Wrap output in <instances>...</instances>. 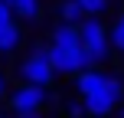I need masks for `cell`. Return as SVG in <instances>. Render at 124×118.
<instances>
[{
    "mask_svg": "<svg viewBox=\"0 0 124 118\" xmlns=\"http://www.w3.org/2000/svg\"><path fill=\"white\" fill-rule=\"evenodd\" d=\"M65 115L69 118H82V115H85V105H82V102H69V105H65Z\"/></svg>",
    "mask_w": 124,
    "mask_h": 118,
    "instance_id": "obj_12",
    "label": "cell"
},
{
    "mask_svg": "<svg viewBox=\"0 0 124 118\" xmlns=\"http://www.w3.org/2000/svg\"><path fill=\"white\" fill-rule=\"evenodd\" d=\"M78 3L85 7L88 17H101V13L108 10V3H111V0H78Z\"/></svg>",
    "mask_w": 124,
    "mask_h": 118,
    "instance_id": "obj_11",
    "label": "cell"
},
{
    "mask_svg": "<svg viewBox=\"0 0 124 118\" xmlns=\"http://www.w3.org/2000/svg\"><path fill=\"white\" fill-rule=\"evenodd\" d=\"M7 23H13V10H10V3L0 0V26H7Z\"/></svg>",
    "mask_w": 124,
    "mask_h": 118,
    "instance_id": "obj_13",
    "label": "cell"
},
{
    "mask_svg": "<svg viewBox=\"0 0 124 118\" xmlns=\"http://www.w3.org/2000/svg\"><path fill=\"white\" fill-rule=\"evenodd\" d=\"M49 66H52L56 75H59V72H65V75H82V72L92 69V62H88L85 49H59V46L49 43Z\"/></svg>",
    "mask_w": 124,
    "mask_h": 118,
    "instance_id": "obj_3",
    "label": "cell"
},
{
    "mask_svg": "<svg viewBox=\"0 0 124 118\" xmlns=\"http://www.w3.org/2000/svg\"><path fill=\"white\" fill-rule=\"evenodd\" d=\"M78 36H82V49H92V46H105L108 43V30L98 17H88L78 23Z\"/></svg>",
    "mask_w": 124,
    "mask_h": 118,
    "instance_id": "obj_5",
    "label": "cell"
},
{
    "mask_svg": "<svg viewBox=\"0 0 124 118\" xmlns=\"http://www.w3.org/2000/svg\"><path fill=\"white\" fill-rule=\"evenodd\" d=\"M59 17H62V23H72V26H78L82 20H88V13H85V7H82L78 0H62V7H59Z\"/></svg>",
    "mask_w": 124,
    "mask_h": 118,
    "instance_id": "obj_7",
    "label": "cell"
},
{
    "mask_svg": "<svg viewBox=\"0 0 124 118\" xmlns=\"http://www.w3.org/2000/svg\"><path fill=\"white\" fill-rule=\"evenodd\" d=\"M16 118H39V115H16Z\"/></svg>",
    "mask_w": 124,
    "mask_h": 118,
    "instance_id": "obj_14",
    "label": "cell"
},
{
    "mask_svg": "<svg viewBox=\"0 0 124 118\" xmlns=\"http://www.w3.org/2000/svg\"><path fill=\"white\" fill-rule=\"evenodd\" d=\"M85 56H88V62H92V69H98V66H105L108 59H111V46H92V49H85Z\"/></svg>",
    "mask_w": 124,
    "mask_h": 118,
    "instance_id": "obj_9",
    "label": "cell"
},
{
    "mask_svg": "<svg viewBox=\"0 0 124 118\" xmlns=\"http://www.w3.org/2000/svg\"><path fill=\"white\" fill-rule=\"evenodd\" d=\"M121 118H124V112H121Z\"/></svg>",
    "mask_w": 124,
    "mask_h": 118,
    "instance_id": "obj_16",
    "label": "cell"
},
{
    "mask_svg": "<svg viewBox=\"0 0 124 118\" xmlns=\"http://www.w3.org/2000/svg\"><path fill=\"white\" fill-rule=\"evenodd\" d=\"M20 75H23L26 85H39V89L52 85L56 72H52V66H49V46L39 43L36 49H33V56H26L20 62Z\"/></svg>",
    "mask_w": 124,
    "mask_h": 118,
    "instance_id": "obj_2",
    "label": "cell"
},
{
    "mask_svg": "<svg viewBox=\"0 0 124 118\" xmlns=\"http://www.w3.org/2000/svg\"><path fill=\"white\" fill-rule=\"evenodd\" d=\"M75 85H78L82 99H85V102H82L85 112L95 115V118L111 115L114 105H118L121 95H124V82L114 79V75H108V72H101V69H88V72H82L78 79H75Z\"/></svg>",
    "mask_w": 124,
    "mask_h": 118,
    "instance_id": "obj_1",
    "label": "cell"
},
{
    "mask_svg": "<svg viewBox=\"0 0 124 118\" xmlns=\"http://www.w3.org/2000/svg\"><path fill=\"white\" fill-rule=\"evenodd\" d=\"M108 36H111V46H114V49L124 53V13H118V20H114V26H111Z\"/></svg>",
    "mask_w": 124,
    "mask_h": 118,
    "instance_id": "obj_10",
    "label": "cell"
},
{
    "mask_svg": "<svg viewBox=\"0 0 124 118\" xmlns=\"http://www.w3.org/2000/svg\"><path fill=\"white\" fill-rule=\"evenodd\" d=\"M52 46H59V49H82L78 26H72V23H59L56 30H52Z\"/></svg>",
    "mask_w": 124,
    "mask_h": 118,
    "instance_id": "obj_6",
    "label": "cell"
},
{
    "mask_svg": "<svg viewBox=\"0 0 124 118\" xmlns=\"http://www.w3.org/2000/svg\"><path fill=\"white\" fill-rule=\"evenodd\" d=\"M0 95H3V75H0Z\"/></svg>",
    "mask_w": 124,
    "mask_h": 118,
    "instance_id": "obj_15",
    "label": "cell"
},
{
    "mask_svg": "<svg viewBox=\"0 0 124 118\" xmlns=\"http://www.w3.org/2000/svg\"><path fill=\"white\" fill-rule=\"evenodd\" d=\"M43 102H46V89H39V85H20L10 95V108L16 115H36Z\"/></svg>",
    "mask_w": 124,
    "mask_h": 118,
    "instance_id": "obj_4",
    "label": "cell"
},
{
    "mask_svg": "<svg viewBox=\"0 0 124 118\" xmlns=\"http://www.w3.org/2000/svg\"><path fill=\"white\" fill-rule=\"evenodd\" d=\"M20 39H23V33H20L16 23L0 26V53H13V49L20 46Z\"/></svg>",
    "mask_w": 124,
    "mask_h": 118,
    "instance_id": "obj_8",
    "label": "cell"
}]
</instances>
